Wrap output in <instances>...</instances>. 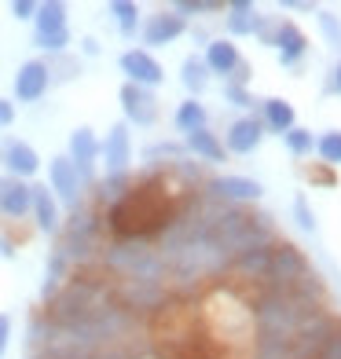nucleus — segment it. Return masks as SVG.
<instances>
[{"label": "nucleus", "mask_w": 341, "mask_h": 359, "mask_svg": "<svg viewBox=\"0 0 341 359\" xmlns=\"http://www.w3.org/2000/svg\"><path fill=\"white\" fill-rule=\"evenodd\" d=\"M107 304H114V290L107 279H88V275H70L52 301L44 304V319L55 326H81L92 316H100Z\"/></svg>", "instance_id": "423d86ee"}, {"label": "nucleus", "mask_w": 341, "mask_h": 359, "mask_svg": "<svg viewBox=\"0 0 341 359\" xmlns=\"http://www.w3.org/2000/svg\"><path fill=\"white\" fill-rule=\"evenodd\" d=\"M11 15L19 22H34V15H37V0H11Z\"/></svg>", "instance_id": "a19ab883"}, {"label": "nucleus", "mask_w": 341, "mask_h": 359, "mask_svg": "<svg viewBox=\"0 0 341 359\" xmlns=\"http://www.w3.org/2000/svg\"><path fill=\"white\" fill-rule=\"evenodd\" d=\"M316 154L327 169L341 165V128H327L323 136H316Z\"/></svg>", "instance_id": "f704fd0d"}, {"label": "nucleus", "mask_w": 341, "mask_h": 359, "mask_svg": "<svg viewBox=\"0 0 341 359\" xmlns=\"http://www.w3.org/2000/svg\"><path fill=\"white\" fill-rule=\"evenodd\" d=\"M268 260H272V246H268V250H250V253L235 257L227 271H235L239 279H246V283H261V286H265V279H268Z\"/></svg>", "instance_id": "c85d7f7f"}, {"label": "nucleus", "mask_w": 341, "mask_h": 359, "mask_svg": "<svg viewBox=\"0 0 341 359\" xmlns=\"http://www.w3.org/2000/svg\"><path fill=\"white\" fill-rule=\"evenodd\" d=\"M330 88L341 95V62H337V67H334V77H330Z\"/></svg>", "instance_id": "8fccbe9b"}, {"label": "nucleus", "mask_w": 341, "mask_h": 359, "mask_svg": "<svg viewBox=\"0 0 341 359\" xmlns=\"http://www.w3.org/2000/svg\"><path fill=\"white\" fill-rule=\"evenodd\" d=\"M118 67H121V74H125L128 85L147 88V92H154L161 81H166V67H161V62L147 52V48H128V52H121Z\"/></svg>", "instance_id": "f8f14e48"}, {"label": "nucleus", "mask_w": 341, "mask_h": 359, "mask_svg": "<svg viewBox=\"0 0 341 359\" xmlns=\"http://www.w3.org/2000/svg\"><path fill=\"white\" fill-rule=\"evenodd\" d=\"M29 217H34L41 235H59L62 209L55 202V194L48 191V184H29Z\"/></svg>", "instance_id": "6ab92c4d"}, {"label": "nucleus", "mask_w": 341, "mask_h": 359, "mask_svg": "<svg viewBox=\"0 0 341 359\" xmlns=\"http://www.w3.org/2000/svg\"><path fill=\"white\" fill-rule=\"evenodd\" d=\"M107 11L114 15V26H118L121 37H136L140 34V4H133V0H110Z\"/></svg>", "instance_id": "473e14b6"}, {"label": "nucleus", "mask_w": 341, "mask_h": 359, "mask_svg": "<svg viewBox=\"0 0 341 359\" xmlns=\"http://www.w3.org/2000/svg\"><path fill=\"white\" fill-rule=\"evenodd\" d=\"M100 264L110 275V283H154V286H169V268L166 257L154 246L151 235H125V238H110Z\"/></svg>", "instance_id": "f03ea898"}, {"label": "nucleus", "mask_w": 341, "mask_h": 359, "mask_svg": "<svg viewBox=\"0 0 341 359\" xmlns=\"http://www.w3.org/2000/svg\"><path fill=\"white\" fill-rule=\"evenodd\" d=\"M140 359H154V355H140Z\"/></svg>", "instance_id": "3c124183"}, {"label": "nucleus", "mask_w": 341, "mask_h": 359, "mask_svg": "<svg viewBox=\"0 0 341 359\" xmlns=\"http://www.w3.org/2000/svg\"><path fill=\"white\" fill-rule=\"evenodd\" d=\"M209 81H213V77H209L202 55H187L180 62V85L187 88V100H199V95L209 88Z\"/></svg>", "instance_id": "c756f323"}, {"label": "nucleus", "mask_w": 341, "mask_h": 359, "mask_svg": "<svg viewBox=\"0 0 341 359\" xmlns=\"http://www.w3.org/2000/svg\"><path fill=\"white\" fill-rule=\"evenodd\" d=\"M283 143H286V151L294 154L297 161L316 154V136H312V128H301V125H294L290 133H283Z\"/></svg>", "instance_id": "c9c22d12"}, {"label": "nucleus", "mask_w": 341, "mask_h": 359, "mask_svg": "<svg viewBox=\"0 0 341 359\" xmlns=\"http://www.w3.org/2000/svg\"><path fill=\"white\" fill-rule=\"evenodd\" d=\"M8 345H11V316L0 312V359L8 355Z\"/></svg>", "instance_id": "37998d69"}, {"label": "nucleus", "mask_w": 341, "mask_h": 359, "mask_svg": "<svg viewBox=\"0 0 341 359\" xmlns=\"http://www.w3.org/2000/svg\"><path fill=\"white\" fill-rule=\"evenodd\" d=\"M202 194L209 198H220L227 205H257L265 198V184L253 176H235V172H224V176H209L202 184Z\"/></svg>", "instance_id": "9d476101"}, {"label": "nucleus", "mask_w": 341, "mask_h": 359, "mask_svg": "<svg viewBox=\"0 0 341 359\" xmlns=\"http://www.w3.org/2000/svg\"><path fill=\"white\" fill-rule=\"evenodd\" d=\"M100 52H103V44L95 41V37H81V55L92 59V55H100Z\"/></svg>", "instance_id": "49530a36"}, {"label": "nucleus", "mask_w": 341, "mask_h": 359, "mask_svg": "<svg viewBox=\"0 0 341 359\" xmlns=\"http://www.w3.org/2000/svg\"><path fill=\"white\" fill-rule=\"evenodd\" d=\"M261 125H265V136L272 133V136H283V133H290V128L297 125V114H294V103L290 100H279V95H272V100H265L261 103Z\"/></svg>", "instance_id": "393cba45"}, {"label": "nucleus", "mask_w": 341, "mask_h": 359, "mask_svg": "<svg viewBox=\"0 0 341 359\" xmlns=\"http://www.w3.org/2000/svg\"><path fill=\"white\" fill-rule=\"evenodd\" d=\"M202 62H206V70H209V77H232L235 70H239V62H242V55H239V44L235 41H227V37H213L206 44V55H202Z\"/></svg>", "instance_id": "5701e85b"}, {"label": "nucleus", "mask_w": 341, "mask_h": 359, "mask_svg": "<svg viewBox=\"0 0 341 359\" xmlns=\"http://www.w3.org/2000/svg\"><path fill=\"white\" fill-rule=\"evenodd\" d=\"M209 238L217 242L227 260H235V257L250 253V250H268V246L279 242L275 220L268 213H261V209H253V205H232L217 220L213 231H209Z\"/></svg>", "instance_id": "20e7f679"}, {"label": "nucleus", "mask_w": 341, "mask_h": 359, "mask_svg": "<svg viewBox=\"0 0 341 359\" xmlns=\"http://www.w3.org/2000/svg\"><path fill=\"white\" fill-rule=\"evenodd\" d=\"M224 100L232 103V107H242V110L257 103L253 95H250V88H242V85H224Z\"/></svg>", "instance_id": "ea45409f"}, {"label": "nucleus", "mask_w": 341, "mask_h": 359, "mask_svg": "<svg viewBox=\"0 0 341 359\" xmlns=\"http://www.w3.org/2000/svg\"><path fill=\"white\" fill-rule=\"evenodd\" d=\"M48 88H52V74H48L44 59H26L19 74H15V100L19 103H41Z\"/></svg>", "instance_id": "2eb2a0df"}, {"label": "nucleus", "mask_w": 341, "mask_h": 359, "mask_svg": "<svg viewBox=\"0 0 341 359\" xmlns=\"http://www.w3.org/2000/svg\"><path fill=\"white\" fill-rule=\"evenodd\" d=\"M15 253H19V250H15V238L0 235V257H4V260H15Z\"/></svg>", "instance_id": "de8ad7c7"}, {"label": "nucleus", "mask_w": 341, "mask_h": 359, "mask_svg": "<svg viewBox=\"0 0 341 359\" xmlns=\"http://www.w3.org/2000/svg\"><path fill=\"white\" fill-rule=\"evenodd\" d=\"M283 8H290V11H312V0H283Z\"/></svg>", "instance_id": "09e8293b"}, {"label": "nucleus", "mask_w": 341, "mask_h": 359, "mask_svg": "<svg viewBox=\"0 0 341 359\" xmlns=\"http://www.w3.org/2000/svg\"><path fill=\"white\" fill-rule=\"evenodd\" d=\"M0 165H4V176H15V180H26L29 184L41 172V154L26 140H4V147H0Z\"/></svg>", "instance_id": "f3484780"}, {"label": "nucleus", "mask_w": 341, "mask_h": 359, "mask_svg": "<svg viewBox=\"0 0 341 359\" xmlns=\"http://www.w3.org/2000/svg\"><path fill=\"white\" fill-rule=\"evenodd\" d=\"M206 330L213 334V341H220L232 352H250L253 348V312L250 301L239 297L232 286H213L206 297Z\"/></svg>", "instance_id": "7ed1b4c3"}, {"label": "nucleus", "mask_w": 341, "mask_h": 359, "mask_svg": "<svg viewBox=\"0 0 341 359\" xmlns=\"http://www.w3.org/2000/svg\"><path fill=\"white\" fill-rule=\"evenodd\" d=\"M253 312V345H290L308 323H316L323 312H330L327 301H308L297 293H283V290H268L261 286L250 301Z\"/></svg>", "instance_id": "f257e3e1"}, {"label": "nucleus", "mask_w": 341, "mask_h": 359, "mask_svg": "<svg viewBox=\"0 0 341 359\" xmlns=\"http://www.w3.org/2000/svg\"><path fill=\"white\" fill-rule=\"evenodd\" d=\"M184 151L194 154L199 161H209V165H220V161H227V151L217 133H209V128H199V133H187L184 136Z\"/></svg>", "instance_id": "a878e982"}, {"label": "nucleus", "mask_w": 341, "mask_h": 359, "mask_svg": "<svg viewBox=\"0 0 341 359\" xmlns=\"http://www.w3.org/2000/svg\"><path fill=\"white\" fill-rule=\"evenodd\" d=\"M133 191V172H118V176H103V180H95V202L114 209L125 194Z\"/></svg>", "instance_id": "7c9ffc66"}, {"label": "nucleus", "mask_w": 341, "mask_h": 359, "mask_svg": "<svg viewBox=\"0 0 341 359\" xmlns=\"http://www.w3.org/2000/svg\"><path fill=\"white\" fill-rule=\"evenodd\" d=\"M34 44L41 48V52H48V59H52V55H67V48H70V29L52 34V37H34Z\"/></svg>", "instance_id": "e433bc0d"}, {"label": "nucleus", "mask_w": 341, "mask_h": 359, "mask_svg": "<svg viewBox=\"0 0 341 359\" xmlns=\"http://www.w3.org/2000/svg\"><path fill=\"white\" fill-rule=\"evenodd\" d=\"M294 217H297V227L305 235H316V213H312V205H308V198L301 194V198H294Z\"/></svg>", "instance_id": "4c0bfd02"}, {"label": "nucleus", "mask_w": 341, "mask_h": 359, "mask_svg": "<svg viewBox=\"0 0 341 359\" xmlns=\"http://www.w3.org/2000/svg\"><path fill=\"white\" fill-rule=\"evenodd\" d=\"M107 246V238H103V220L95 209L88 205H81L77 213H70V220L59 227V242H55V250L70 260V268H88L100 260Z\"/></svg>", "instance_id": "6e6552de"}, {"label": "nucleus", "mask_w": 341, "mask_h": 359, "mask_svg": "<svg viewBox=\"0 0 341 359\" xmlns=\"http://www.w3.org/2000/svg\"><path fill=\"white\" fill-rule=\"evenodd\" d=\"M48 191L55 194L59 209L67 205L70 213H77V209L85 205V184H81L74 161H70L67 154H59V158L48 161Z\"/></svg>", "instance_id": "9b49d317"}, {"label": "nucleus", "mask_w": 341, "mask_h": 359, "mask_svg": "<svg viewBox=\"0 0 341 359\" xmlns=\"http://www.w3.org/2000/svg\"><path fill=\"white\" fill-rule=\"evenodd\" d=\"M0 217L26 220L29 217V184L15 176H0Z\"/></svg>", "instance_id": "b1692460"}, {"label": "nucleus", "mask_w": 341, "mask_h": 359, "mask_svg": "<svg viewBox=\"0 0 341 359\" xmlns=\"http://www.w3.org/2000/svg\"><path fill=\"white\" fill-rule=\"evenodd\" d=\"M275 52H279L283 67H297V62L308 55V37L297 22L279 19V29H275Z\"/></svg>", "instance_id": "4be33fe9"}, {"label": "nucleus", "mask_w": 341, "mask_h": 359, "mask_svg": "<svg viewBox=\"0 0 341 359\" xmlns=\"http://www.w3.org/2000/svg\"><path fill=\"white\" fill-rule=\"evenodd\" d=\"M118 100H121V114H125V125H140V128H147L158 121V95L147 92V88H136V85H121L118 92Z\"/></svg>", "instance_id": "dca6fc26"}, {"label": "nucleus", "mask_w": 341, "mask_h": 359, "mask_svg": "<svg viewBox=\"0 0 341 359\" xmlns=\"http://www.w3.org/2000/svg\"><path fill=\"white\" fill-rule=\"evenodd\" d=\"M187 151H184V143H176V140H158V143H147L143 147V161H151V165H176V161H184Z\"/></svg>", "instance_id": "72a5a7b5"}, {"label": "nucleus", "mask_w": 341, "mask_h": 359, "mask_svg": "<svg viewBox=\"0 0 341 359\" xmlns=\"http://www.w3.org/2000/svg\"><path fill=\"white\" fill-rule=\"evenodd\" d=\"M100 161H103L107 176H118V172L133 169V133H128L125 121L110 125L107 140H100Z\"/></svg>", "instance_id": "4468645a"}, {"label": "nucleus", "mask_w": 341, "mask_h": 359, "mask_svg": "<svg viewBox=\"0 0 341 359\" xmlns=\"http://www.w3.org/2000/svg\"><path fill=\"white\" fill-rule=\"evenodd\" d=\"M70 275H74V268H70V260H67V257H62L59 250L48 253V268H44V283H41V304L52 301L55 293L67 286Z\"/></svg>", "instance_id": "cd10ccee"}, {"label": "nucleus", "mask_w": 341, "mask_h": 359, "mask_svg": "<svg viewBox=\"0 0 341 359\" xmlns=\"http://www.w3.org/2000/svg\"><path fill=\"white\" fill-rule=\"evenodd\" d=\"M110 290H114V301L136 319L154 316L161 308H169V301H173V290L154 286V283H110Z\"/></svg>", "instance_id": "1a4fd4ad"}, {"label": "nucleus", "mask_w": 341, "mask_h": 359, "mask_svg": "<svg viewBox=\"0 0 341 359\" xmlns=\"http://www.w3.org/2000/svg\"><path fill=\"white\" fill-rule=\"evenodd\" d=\"M275 29H279V19H261V26H257V37L275 48Z\"/></svg>", "instance_id": "c03bdc74"}, {"label": "nucleus", "mask_w": 341, "mask_h": 359, "mask_svg": "<svg viewBox=\"0 0 341 359\" xmlns=\"http://www.w3.org/2000/svg\"><path fill=\"white\" fill-rule=\"evenodd\" d=\"M11 125H15V103L0 100V128H11Z\"/></svg>", "instance_id": "a18cd8bd"}, {"label": "nucleus", "mask_w": 341, "mask_h": 359, "mask_svg": "<svg viewBox=\"0 0 341 359\" xmlns=\"http://www.w3.org/2000/svg\"><path fill=\"white\" fill-rule=\"evenodd\" d=\"M316 22H319V29H323V37H327V44H330V48H341V22H337V15L319 11Z\"/></svg>", "instance_id": "58836bf2"}, {"label": "nucleus", "mask_w": 341, "mask_h": 359, "mask_svg": "<svg viewBox=\"0 0 341 359\" xmlns=\"http://www.w3.org/2000/svg\"><path fill=\"white\" fill-rule=\"evenodd\" d=\"M184 34H187V22L180 19V15H173V11L147 15V22H140V37H143L147 48H166L176 37H184Z\"/></svg>", "instance_id": "aec40b11"}, {"label": "nucleus", "mask_w": 341, "mask_h": 359, "mask_svg": "<svg viewBox=\"0 0 341 359\" xmlns=\"http://www.w3.org/2000/svg\"><path fill=\"white\" fill-rule=\"evenodd\" d=\"M67 158L74 161V169L81 176L85 187H95V161H100V140L88 125H77L70 133V143H67Z\"/></svg>", "instance_id": "ddd939ff"}, {"label": "nucleus", "mask_w": 341, "mask_h": 359, "mask_svg": "<svg viewBox=\"0 0 341 359\" xmlns=\"http://www.w3.org/2000/svg\"><path fill=\"white\" fill-rule=\"evenodd\" d=\"M316 359H341V323H337V330L327 337V345H323V352Z\"/></svg>", "instance_id": "79ce46f5"}, {"label": "nucleus", "mask_w": 341, "mask_h": 359, "mask_svg": "<svg viewBox=\"0 0 341 359\" xmlns=\"http://www.w3.org/2000/svg\"><path fill=\"white\" fill-rule=\"evenodd\" d=\"M62 29H70L67 4L62 0H41L34 15V37H52V34H62Z\"/></svg>", "instance_id": "bb28decb"}, {"label": "nucleus", "mask_w": 341, "mask_h": 359, "mask_svg": "<svg viewBox=\"0 0 341 359\" xmlns=\"http://www.w3.org/2000/svg\"><path fill=\"white\" fill-rule=\"evenodd\" d=\"M166 268H169V290L176 293H191L202 283L217 279V275H227L232 260L220 253V246L209 235H199L176 246L173 253H166Z\"/></svg>", "instance_id": "39448f33"}, {"label": "nucleus", "mask_w": 341, "mask_h": 359, "mask_svg": "<svg viewBox=\"0 0 341 359\" xmlns=\"http://www.w3.org/2000/svg\"><path fill=\"white\" fill-rule=\"evenodd\" d=\"M173 125H176V133L187 136V133H199V128H209V114L199 100H184L173 114Z\"/></svg>", "instance_id": "2f4dec72"}, {"label": "nucleus", "mask_w": 341, "mask_h": 359, "mask_svg": "<svg viewBox=\"0 0 341 359\" xmlns=\"http://www.w3.org/2000/svg\"><path fill=\"white\" fill-rule=\"evenodd\" d=\"M268 290H283V293H297L308 301H327V286L316 275V268L308 264V257L294 246V242H275L272 260H268Z\"/></svg>", "instance_id": "0eeeda50"}, {"label": "nucleus", "mask_w": 341, "mask_h": 359, "mask_svg": "<svg viewBox=\"0 0 341 359\" xmlns=\"http://www.w3.org/2000/svg\"><path fill=\"white\" fill-rule=\"evenodd\" d=\"M224 26H227V41L235 37H253L261 26V11L250 0H227L224 4Z\"/></svg>", "instance_id": "412c9836"}, {"label": "nucleus", "mask_w": 341, "mask_h": 359, "mask_svg": "<svg viewBox=\"0 0 341 359\" xmlns=\"http://www.w3.org/2000/svg\"><path fill=\"white\" fill-rule=\"evenodd\" d=\"M224 151L227 154H253L257 147L265 143V125L257 114H242V118H235L232 125H227V133H224Z\"/></svg>", "instance_id": "a211bd4d"}]
</instances>
